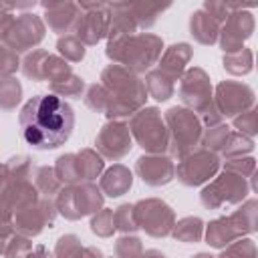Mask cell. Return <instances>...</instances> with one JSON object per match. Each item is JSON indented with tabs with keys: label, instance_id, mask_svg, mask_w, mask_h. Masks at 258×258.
<instances>
[{
	"label": "cell",
	"instance_id": "cell-1",
	"mask_svg": "<svg viewBox=\"0 0 258 258\" xmlns=\"http://www.w3.org/2000/svg\"><path fill=\"white\" fill-rule=\"evenodd\" d=\"M18 127L28 147L48 151L69 141L75 127V113L58 95H34L22 105L18 113Z\"/></svg>",
	"mask_w": 258,
	"mask_h": 258
},
{
	"label": "cell",
	"instance_id": "cell-2",
	"mask_svg": "<svg viewBox=\"0 0 258 258\" xmlns=\"http://www.w3.org/2000/svg\"><path fill=\"white\" fill-rule=\"evenodd\" d=\"M101 85L107 91V109L105 115L109 121L129 119L141 107H145L147 91L139 75L131 73L121 64H109L101 73Z\"/></svg>",
	"mask_w": 258,
	"mask_h": 258
},
{
	"label": "cell",
	"instance_id": "cell-3",
	"mask_svg": "<svg viewBox=\"0 0 258 258\" xmlns=\"http://www.w3.org/2000/svg\"><path fill=\"white\" fill-rule=\"evenodd\" d=\"M163 52V40L151 32H135L127 36L109 38L105 54L131 73L139 75L149 71Z\"/></svg>",
	"mask_w": 258,
	"mask_h": 258
},
{
	"label": "cell",
	"instance_id": "cell-4",
	"mask_svg": "<svg viewBox=\"0 0 258 258\" xmlns=\"http://www.w3.org/2000/svg\"><path fill=\"white\" fill-rule=\"evenodd\" d=\"M163 121H165L167 135H169L167 153L171 159L179 161L200 147L204 125L194 111L185 107H169L163 115Z\"/></svg>",
	"mask_w": 258,
	"mask_h": 258
},
{
	"label": "cell",
	"instance_id": "cell-5",
	"mask_svg": "<svg viewBox=\"0 0 258 258\" xmlns=\"http://www.w3.org/2000/svg\"><path fill=\"white\" fill-rule=\"evenodd\" d=\"M256 200L250 198L228 216L216 218L206 226V242L212 248H226L246 234L256 232Z\"/></svg>",
	"mask_w": 258,
	"mask_h": 258
},
{
	"label": "cell",
	"instance_id": "cell-6",
	"mask_svg": "<svg viewBox=\"0 0 258 258\" xmlns=\"http://www.w3.org/2000/svg\"><path fill=\"white\" fill-rule=\"evenodd\" d=\"M127 127L131 131V137L137 141V145L143 151L151 155H165L169 145V135L163 115L157 107H141L137 113L131 115Z\"/></svg>",
	"mask_w": 258,
	"mask_h": 258
},
{
	"label": "cell",
	"instance_id": "cell-7",
	"mask_svg": "<svg viewBox=\"0 0 258 258\" xmlns=\"http://www.w3.org/2000/svg\"><path fill=\"white\" fill-rule=\"evenodd\" d=\"M54 208L56 214L67 220H81L97 214L103 208V191L93 181L62 185L54 198Z\"/></svg>",
	"mask_w": 258,
	"mask_h": 258
},
{
	"label": "cell",
	"instance_id": "cell-8",
	"mask_svg": "<svg viewBox=\"0 0 258 258\" xmlns=\"http://www.w3.org/2000/svg\"><path fill=\"white\" fill-rule=\"evenodd\" d=\"M250 191L252 187L246 177L230 169H224L206 183V187L200 194V202L208 210H222L228 206L242 204Z\"/></svg>",
	"mask_w": 258,
	"mask_h": 258
},
{
	"label": "cell",
	"instance_id": "cell-9",
	"mask_svg": "<svg viewBox=\"0 0 258 258\" xmlns=\"http://www.w3.org/2000/svg\"><path fill=\"white\" fill-rule=\"evenodd\" d=\"M135 224L139 230H143L151 238H165L171 234V228L175 224V212L169 204L157 198L139 200L133 204Z\"/></svg>",
	"mask_w": 258,
	"mask_h": 258
},
{
	"label": "cell",
	"instance_id": "cell-10",
	"mask_svg": "<svg viewBox=\"0 0 258 258\" xmlns=\"http://www.w3.org/2000/svg\"><path fill=\"white\" fill-rule=\"evenodd\" d=\"M220 165H222V161H220L218 153L198 147L196 151H191L189 155H185L183 159L177 161L175 177H177V181H181L187 187H198V185L208 183L220 171Z\"/></svg>",
	"mask_w": 258,
	"mask_h": 258
},
{
	"label": "cell",
	"instance_id": "cell-11",
	"mask_svg": "<svg viewBox=\"0 0 258 258\" xmlns=\"http://www.w3.org/2000/svg\"><path fill=\"white\" fill-rule=\"evenodd\" d=\"M81 8V14L75 22V36L85 44L93 46L109 32L111 22V10L109 2H77Z\"/></svg>",
	"mask_w": 258,
	"mask_h": 258
},
{
	"label": "cell",
	"instance_id": "cell-12",
	"mask_svg": "<svg viewBox=\"0 0 258 258\" xmlns=\"http://www.w3.org/2000/svg\"><path fill=\"white\" fill-rule=\"evenodd\" d=\"M54 216H56V208H54V200L50 198H38L32 204H26L22 208H18L12 216V226L16 230V234L26 236V238H34L38 236L46 226L52 228L54 224Z\"/></svg>",
	"mask_w": 258,
	"mask_h": 258
},
{
	"label": "cell",
	"instance_id": "cell-13",
	"mask_svg": "<svg viewBox=\"0 0 258 258\" xmlns=\"http://www.w3.org/2000/svg\"><path fill=\"white\" fill-rule=\"evenodd\" d=\"M177 95H179L183 107L194 111L196 115L204 113L214 103V89H212L210 77L200 67H191L181 75Z\"/></svg>",
	"mask_w": 258,
	"mask_h": 258
},
{
	"label": "cell",
	"instance_id": "cell-14",
	"mask_svg": "<svg viewBox=\"0 0 258 258\" xmlns=\"http://www.w3.org/2000/svg\"><path fill=\"white\" fill-rule=\"evenodd\" d=\"M256 103L254 89L240 81H222L216 87L214 105L220 111L222 119H234L240 113L252 109Z\"/></svg>",
	"mask_w": 258,
	"mask_h": 258
},
{
	"label": "cell",
	"instance_id": "cell-15",
	"mask_svg": "<svg viewBox=\"0 0 258 258\" xmlns=\"http://www.w3.org/2000/svg\"><path fill=\"white\" fill-rule=\"evenodd\" d=\"M44 32H46L44 20L38 14L24 12V14H18L14 18V22L10 26V32L6 34L2 44L12 48L14 52H26V50H30V48H34L36 44L42 42Z\"/></svg>",
	"mask_w": 258,
	"mask_h": 258
},
{
	"label": "cell",
	"instance_id": "cell-16",
	"mask_svg": "<svg viewBox=\"0 0 258 258\" xmlns=\"http://www.w3.org/2000/svg\"><path fill=\"white\" fill-rule=\"evenodd\" d=\"M133 147V137L123 121H109L101 127V131L95 137V151L103 159L119 161L125 157Z\"/></svg>",
	"mask_w": 258,
	"mask_h": 258
},
{
	"label": "cell",
	"instance_id": "cell-17",
	"mask_svg": "<svg viewBox=\"0 0 258 258\" xmlns=\"http://www.w3.org/2000/svg\"><path fill=\"white\" fill-rule=\"evenodd\" d=\"M252 32H254V16L248 10L230 12L224 24L220 26V34H218L224 54L244 48V42L252 36Z\"/></svg>",
	"mask_w": 258,
	"mask_h": 258
},
{
	"label": "cell",
	"instance_id": "cell-18",
	"mask_svg": "<svg viewBox=\"0 0 258 258\" xmlns=\"http://www.w3.org/2000/svg\"><path fill=\"white\" fill-rule=\"evenodd\" d=\"M135 173L145 185L159 187L175 179V163L169 155H141L135 161Z\"/></svg>",
	"mask_w": 258,
	"mask_h": 258
},
{
	"label": "cell",
	"instance_id": "cell-19",
	"mask_svg": "<svg viewBox=\"0 0 258 258\" xmlns=\"http://www.w3.org/2000/svg\"><path fill=\"white\" fill-rule=\"evenodd\" d=\"M44 8V26H48L56 34H69L75 28V22L81 14V8L77 2L71 0H58V2H42Z\"/></svg>",
	"mask_w": 258,
	"mask_h": 258
},
{
	"label": "cell",
	"instance_id": "cell-20",
	"mask_svg": "<svg viewBox=\"0 0 258 258\" xmlns=\"http://www.w3.org/2000/svg\"><path fill=\"white\" fill-rule=\"evenodd\" d=\"M194 56V48L187 42H175L169 48H165V52L159 56L157 60V69L161 73H165L167 77H171L175 83L181 79V75L187 71V62Z\"/></svg>",
	"mask_w": 258,
	"mask_h": 258
},
{
	"label": "cell",
	"instance_id": "cell-21",
	"mask_svg": "<svg viewBox=\"0 0 258 258\" xmlns=\"http://www.w3.org/2000/svg\"><path fill=\"white\" fill-rule=\"evenodd\" d=\"M131 185H133V173L123 163L111 165L101 175V181H99V189L109 198H119V196L127 194L131 189Z\"/></svg>",
	"mask_w": 258,
	"mask_h": 258
},
{
	"label": "cell",
	"instance_id": "cell-22",
	"mask_svg": "<svg viewBox=\"0 0 258 258\" xmlns=\"http://www.w3.org/2000/svg\"><path fill=\"white\" fill-rule=\"evenodd\" d=\"M220 26L222 24L214 16H210L204 8L196 10L189 18V34L194 36V40H198L200 44H206V46L218 42Z\"/></svg>",
	"mask_w": 258,
	"mask_h": 258
},
{
	"label": "cell",
	"instance_id": "cell-23",
	"mask_svg": "<svg viewBox=\"0 0 258 258\" xmlns=\"http://www.w3.org/2000/svg\"><path fill=\"white\" fill-rule=\"evenodd\" d=\"M54 258H103V252L97 246L81 244V238L75 234H64L54 246Z\"/></svg>",
	"mask_w": 258,
	"mask_h": 258
},
{
	"label": "cell",
	"instance_id": "cell-24",
	"mask_svg": "<svg viewBox=\"0 0 258 258\" xmlns=\"http://www.w3.org/2000/svg\"><path fill=\"white\" fill-rule=\"evenodd\" d=\"M137 30L139 28H151L157 20V16L169 8V4H159V2H125Z\"/></svg>",
	"mask_w": 258,
	"mask_h": 258
},
{
	"label": "cell",
	"instance_id": "cell-25",
	"mask_svg": "<svg viewBox=\"0 0 258 258\" xmlns=\"http://www.w3.org/2000/svg\"><path fill=\"white\" fill-rule=\"evenodd\" d=\"M145 91L149 97H153L155 101H167L173 97L175 93V81L171 77H167L165 73H161L159 69L147 71L145 75Z\"/></svg>",
	"mask_w": 258,
	"mask_h": 258
},
{
	"label": "cell",
	"instance_id": "cell-26",
	"mask_svg": "<svg viewBox=\"0 0 258 258\" xmlns=\"http://www.w3.org/2000/svg\"><path fill=\"white\" fill-rule=\"evenodd\" d=\"M169 236H173L177 242H183V244H198L204 238V222L198 216L181 218L173 224Z\"/></svg>",
	"mask_w": 258,
	"mask_h": 258
},
{
	"label": "cell",
	"instance_id": "cell-27",
	"mask_svg": "<svg viewBox=\"0 0 258 258\" xmlns=\"http://www.w3.org/2000/svg\"><path fill=\"white\" fill-rule=\"evenodd\" d=\"M32 183L36 187V191L42 196V198H50L54 200L56 194L60 191L62 183L58 181L56 173H54V167H48V165H38L34 169V175H32Z\"/></svg>",
	"mask_w": 258,
	"mask_h": 258
},
{
	"label": "cell",
	"instance_id": "cell-28",
	"mask_svg": "<svg viewBox=\"0 0 258 258\" xmlns=\"http://www.w3.org/2000/svg\"><path fill=\"white\" fill-rule=\"evenodd\" d=\"M77 157H79L83 181H95L97 177H101V173L105 169V161L95 149H91V147L81 149V151H77Z\"/></svg>",
	"mask_w": 258,
	"mask_h": 258
},
{
	"label": "cell",
	"instance_id": "cell-29",
	"mask_svg": "<svg viewBox=\"0 0 258 258\" xmlns=\"http://www.w3.org/2000/svg\"><path fill=\"white\" fill-rule=\"evenodd\" d=\"M54 173L58 177V181L62 185H73V183H81V167H79V157L77 153H64L56 159L54 163Z\"/></svg>",
	"mask_w": 258,
	"mask_h": 258
},
{
	"label": "cell",
	"instance_id": "cell-30",
	"mask_svg": "<svg viewBox=\"0 0 258 258\" xmlns=\"http://www.w3.org/2000/svg\"><path fill=\"white\" fill-rule=\"evenodd\" d=\"M224 69L230 73V75H248L252 71V64H254V52L252 48H240L236 52H230V54H224Z\"/></svg>",
	"mask_w": 258,
	"mask_h": 258
},
{
	"label": "cell",
	"instance_id": "cell-31",
	"mask_svg": "<svg viewBox=\"0 0 258 258\" xmlns=\"http://www.w3.org/2000/svg\"><path fill=\"white\" fill-rule=\"evenodd\" d=\"M252 151H254V139L240 135L234 129H230L220 155H224L226 159H236V157H244L246 153H252Z\"/></svg>",
	"mask_w": 258,
	"mask_h": 258
},
{
	"label": "cell",
	"instance_id": "cell-32",
	"mask_svg": "<svg viewBox=\"0 0 258 258\" xmlns=\"http://www.w3.org/2000/svg\"><path fill=\"white\" fill-rule=\"evenodd\" d=\"M50 52L44 50V48H34L32 52H28L22 60V73L26 79H32L36 83L44 81V62H46V56Z\"/></svg>",
	"mask_w": 258,
	"mask_h": 258
},
{
	"label": "cell",
	"instance_id": "cell-33",
	"mask_svg": "<svg viewBox=\"0 0 258 258\" xmlns=\"http://www.w3.org/2000/svg\"><path fill=\"white\" fill-rule=\"evenodd\" d=\"M22 99V85L16 77H0V109L12 111Z\"/></svg>",
	"mask_w": 258,
	"mask_h": 258
},
{
	"label": "cell",
	"instance_id": "cell-34",
	"mask_svg": "<svg viewBox=\"0 0 258 258\" xmlns=\"http://www.w3.org/2000/svg\"><path fill=\"white\" fill-rule=\"evenodd\" d=\"M56 50H58V56L64 58L67 62H81L85 58V44L75 36V34H64L56 40Z\"/></svg>",
	"mask_w": 258,
	"mask_h": 258
},
{
	"label": "cell",
	"instance_id": "cell-35",
	"mask_svg": "<svg viewBox=\"0 0 258 258\" xmlns=\"http://www.w3.org/2000/svg\"><path fill=\"white\" fill-rule=\"evenodd\" d=\"M48 89H50L52 95H58L60 99H64V97L81 99V95H83V91H85V81H83L79 75L71 73V75H67L64 79H60V81H56V83H50Z\"/></svg>",
	"mask_w": 258,
	"mask_h": 258
},
{
	"label": "cell",
	"instance_id": "cell-36",
	"mask_svg": "<svg viewBox=\"0 0 258 258\" xmlns=\"http://www.w3.org/2000/svg\"><path fill=\"white\" fill-rule=\"evenodd\" d=\"M228 133H230V127L226 123H220L216 127H208V129H204V135H202V143L200 145L204 149H210V151H214V153L220 155V151H222V147L226 143Z\"/></svg>",
	"mask_w": 258,
	"mask_h": 258
},
{
	"label": "cell",
	"instance_id": "cell-37",
	"mask_svg": "<svg viewBox=\"0 0 258 258\" xmlns=\"http://www.w3.org/2000/svg\"><path fill=\"white\" fill-rule=\"evenodd\" d=\"M91 232L97 234L99 238H111L113 232H115L113 210L101 208L97 214H93V218H91Z\"/></svg>",
	"mask_w": 258,
	"mask_h": 258
},
{
	"label": "cell",
	"instance_id": "cell-38",
	"mask_svg": "<svg viewBox=\"0 0 258 258\" xmlns=\"http://www.w3.org/2000/svg\"><path fill=\"white\" fill-rule=\"evenodd\" d=\"M115 258H139L143 254V244L137 236L131 234H123L117 242H115Z\"/></svg>",
	"mask_w": 258,
	"mask_h": 258
},
{
	"label": "cell",
	"instance_id": "cell-39",
	"mask_svg": "<svg viewBox=\"0 0 258 258\" xmlns=\"http://www.w3.org/2000/svg\"><path fill=\"white\" fill-rule=\"evenodd\" d=\"M71 73H73V69H71V64L64 58H60L56 54H48L46 56V62H44V81H48V85L64 79Z\"/></svg>",
	"mask_w": 258,
	"mask_h": 258
},
{
	"label": "cell",
	"instance_id": "cell-40",
	"mask_svg": "<svg viewBox=\"0 0 258 258\" xmlns=\"http://www.w3.org/2000/svg\"><path fill=\"white\" fill-rule=\"evenodd\" d=\"M218 258H256V244L252 238H240L222 248Z\"/></svg>",
	"mask_w": 258,
	"mask_h": 258
},
{
	"label": "cell",
	"instance_id": "cell-41",
	"mask_svg": "<svg viewBox=\"0 0 258 258\" xmlns=\"http://www.w3.org/2000/svg\"><path fill=\"white\" fill-rule=\"evenodd\" d=\"M113 224H115V230H119L123 234H131V232L139 230L135 224L133 204H121L117 210H113Z\"/></svg>",
	"mask_w": 258,
	"mask_h": 258
},
{
	"label": "cell",
	"instance_id": "cell-42",
	"mask_svg": "<svg viewBox=\"0 0 258 258\" xmlns=\"http://www.w3.org/2000/svg\"><path fill=\"white\" fill-rule=\"evenodd\" d=\"M224 169H230L234 173H240L242 177H246L250 181L252 191H256V183H254V171H256V159L254 157H236V159H226Z\"/></svg>",
	"mask_w": 258,
	"mask_h": 258
},
{
	"label": "cell",
	"instance_id": "cell-43",
	"mask_svg": "<svg viewBox=\"0 0 258 258\" xmlns=\"http://www.w3.org/2000/svg\"><path fill=\"white\" fill-rule=\"evenodd\" d=\"M85 105L89 109H93L95 113H103L105 115V109H107V91L101 83H93L87 87V93H85Z\"/></svg>",
	"mask_w": 258,
	"mask_h": 258
},
{
	"label": "cell",
	"instance_id": "cell-44",
	"mask_svg": "<svg viewBox=\"0 0 258 258\" xmlns=\"http://www.w3.org/2000/svg\"><path fill=\"white\" fill-rule=\"evenodd\" d=\"M234 131L240 135H246L250 139H254L256 131H258V123H256V109H248L244 113H240L238 117H234Z\"/></svg>",
	"mask_w": 258,
	"mask_h": 258
},
{
	"label": "cell",
	"instance_id": "cell-45",
	"mask_svg": "<svg viewBox=\"0 0 258 258\" xmlns=\"http://www.w3.org/2000/svg\"><path fill=\"white\" fill-rule=\"evenodd\" d=\"M32 250V242L30 238L26 236H20V234H14L2 254V258H26Z\"/></svg>",
	"mask_w": 258,
	"mask_h": 258
},
{
	"label": "cell",
	"instance_id": "cell-46",
	"mask_svg": "<svg viewBox=\"0 0 258 258\" xmlns=\"http://www.w3.org/2000/svg\"><path fill=\"white\" fill-rule=\"evenodd\" d=\"M20 67L18 52L8 48L6 44H0V77H12Z\"/></svg>",
	"mask_w": 258,
	"mask_h": 258
},
{
	"label": "cell",
	"instance_id": "cell-47",
	"mask_svg": "<svg viewBox=\"0 0 258 258\" xmlns=\"http://www.w3.org/2000/svg\"><path fill=\"white\" fill-rule=\"evenodd\" d=\"M14 234H16V230H14L12 224H0V256L4 254L8 242H10V238H12Z\"/></svg>",
	"mask_w": 258,
	"mask_h": 258
},
{
	"label": "cell",
	"instance_id": "cell-48",
	"mask_svg": "<svg viewBox=\"0 0 258 258\" xmlns=\"http://www.w3.org/2000/svg\"><path fill=\"white\" fill-rule=\"evenodd\" d=\"M14 18H16L14 14H0V44L4 42L6 34L10 32V26H12Z\"/></svg>",
	"mask_w": 258,
	"mask_h": 258
},
{
	"label": "cell",
	"instance_id": "cell-49",
	"mask_svg": "<svg viewBox=\"0 0 258 258\" xmlns=\"http://www.w3.org/2000/svg\"><path fill=\"white\" fill-rule=\"evenodd\" d=\"M26 258H54V254H50L44 246H36V248L30 250V254Z\"/></svg>",
	"mask_w": 258,
	"mask_h": 258
},
{
	"label": "cell",
	"instance_id": "cell-50",
	"mask_svg": "<svg viewBox=\"0 0 258 258\" xmlns=\"http://www.w3.org/2000/svg\"><path fill=\"white\" fill-rule=\"evenodd\" d=\"M139 258H167V256L159 250H143V254Z\"/></svg>",
	"mask_w": 258,
	"mask_h": 258
},
{
	"label": "cell",
	"instance_id": "cell-51",
	"mask_svg": "<svg viewBox=\"0 0 258 258\" xmlns=\"http://www.w3.org/2000/svg\"><path fill=\"white\" fill-rule=\"evenodd\" d=\"M191 258H216V256H212V254H208V252H198V254H194Z\"/></svg>",
	"mask_w": 258,
	"mask_h": 258
}]
</instances>
